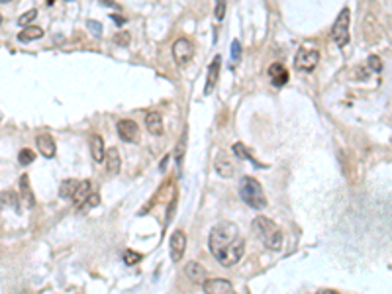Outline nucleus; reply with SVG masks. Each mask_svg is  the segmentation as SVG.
I'll return each mask as SVG.
<instances>
[{
  "mask_svg": "<svg viewBox=\"0 0 392 294\" xmlns=\"http://www.w3.org/2000/svg\"><path fill=\"white\" fill-rule=\"evenodd\" d=\"M0 200H2V204H4V206H12L14 210H20L18 194H16V192H12V190H6V192H2Z\"/></svg>",
  "mask_w": 392,
  "mask_h": 294,
  "instance_id": "nucleus-22",
  "label": "nucleus"
},
{
  "mask_svg": "<svg viewBox=\"0 0 392 294\" xmlns=\"http://www.w3.org/2000/svg\"><path fill=\"white\" fill-rule=\"evenodd\" d=\"M233 151H235V155H237L239 159H247L249 163H253L255 167H259V163H257V161L251 157L249 151H247V147L243 145V143H235V145H233Z\"/></svg>",
  "mask_w": 392,
  "mask_h": 294,
  "instance_id": "nucleus-23",
  "label": "nucleus"
},
{
  "mask_svg": "<svg viewBox=\"0 0 392 294\" xmlns=\"http://www.w3.org/2000/svg\"><path fill=\"white\" fill-rule=\"evenodd\" d=\"M202 286H204V292L206 294H237L235 288L232 286V282L226 280V278H210V280H204Z\"/></svg>",
  "mask_w": 392,
  "mask_h": 294,
  "instance_id": "nucleus-8",
  "label": "nucleus"
},
{
  "mask_svg": "<svg viewBox=\"0 0 392 294\" xmlns=\"http://www.w3.org/2000/svg\"><path fill=\"white\" fill-rule=\"evenodd\" d=\"M232 57H233V61H237V59L241 57V45H239L237 39H233L232 41Z\"/></svg>",
  "mask_w": 392,
  "mask_h": 294,
  "instance_id": "nucleus-32",
  "label": "nucleus"
},
{
  "mask_svg": "<svg viewBox=\"0 0 392 294\" xmlns=\"http://www.w3.org/2000/svg\"><path fill=\"white\" fill-rule=\"evenodd\" d=\"M89 143H90V155H92V159L96 161V163H102L104 161V139H102V135H98V133H90L89 135Z\"/></svg>",
  "mask_w": 392,
  "mask_h": 294,
  "instance_id": "nucleus-13",
  "label": "nucleus"
},
{
  "mask_svg": "<svg viewBox=\"0 0 392 294\" xmlns=\"http://www.w3.org/2000/svg\"><path fill=\"white\" fill-rule=\"evenodd\" d=\"M89 194H90V181H83V183H79L77 184V188H75V192H73V196H71V200L75 206H83V202L89 198Z\"/></svg>",
  "mask_w": 392,
  "mask_h": 294,
  "instance_id": "nucleus-19",
  "label": "nucleus"
},
{
  "mask_svg": "<svg viewBox=\"0 0 392 294\" xmlns=\"http://www.w3.org/2000/svg\"><path fill=\"white\" fill-rule=\"evenodd\" d=\"M145 126L149 129V133L161 135V133H163V118H161L159 112H149V114L145 116Z\"/></svg>",
  "mask_w": 392,
  "mask_h": 294,
  "instance_id": "nucleus-17",
  "label": "nucleus"
},
{
  "mask_svg": "<svg viewBox=\"0 0 392 294\" xmlns=\"http://www.w3.org/2000/svg\"><path fill=\"white\" fill-rule=\"evenodd\" d=\"M87 26H89V30H90V32H92V34H94L96 37L102 36V26H100L98 22H94V20H89V22H87Z\"/></svg>",
  "mask_w": 392,
  "mask_h": 294,
  "instance_id": "nucleus-30",
  "label": "nucleus"
},
{
  "mask_svg": "<svg viewBox=\"0 0 392 294\" xmlns=\"http://www.w3.org/2000/svg\"><path fill=\"white\" fill-rule=\"evenodd\" d=\"M129 37L132 36H129L127 32H120V34L114 36V41H116L118 45H127V43H129Z\"/></svg>",
  "mask_w": 392,
  "mask_h": 294,
  "instance_id": "nucleus-31",
  "label": "nucleus"
},
{
  "mask_svg": "<svg viewBox=\"0 0 392 294\" xmlns=\"http://www.w3.org/2000/svg\"><path fill=\"white\" fill-rule=\"evenodd\" d=\"M104 161H106V171L108 175H118L120 169H122V157L118 153L116 147H110L106 153H104Z\"/></svg>",
  "mask_w": 392,
  "mask_h": 294,
  "instance_id": "nucleus-14",
  "label": "nucleus"
},
{
  "mask_svg": "<svg viewBox=\"0 0 392 294\" xmlns=\"http://www.w3.org/2000/svg\"><path fill=\"white\" fill-rule=\"evenodd\" d=\"M214 14L216 20H224V16H226V0H216Z\"/></svg>",
  "mask_w": 392,
  "mask_h": 294,
  "instance_id": "nucleus-28",
  "label": "nucleus"
},
{
  "mask_svg": "<svg viewBox=\"0 0 392 294\" xmlns=\"http://www.w3.org/2000/svg\"><path fill=\"white\" fill-rule=\"evenodd\" d=\"M20 188H22V198H24V204H26L28 208H34V206H36V198H34V192H32L30 177H28V175H22V177H20Z\"/></svg>",
  "mask_w": 392,
  "mask_h": 294,
  "instance_id": "nucleus-18",
  "label": "nucleus"
},
{
  "mask_svg": "<svg viewBox=\"0 0 392 294\" xmlns=\"http://www.w3.org/2000/svg\"><path fill=\"white\" fill-rule=\"evenodd\" d=\"M184 249H186V234L182 230H175L173 236L169 239V251H171V259L178 263L180 257L184 255Z\"/></svg>",
  "mask_w": 392,
  "mask_h": 294,
  "instance_id": "nucleus-7",
  "label": "nucleus"
},
{
  "mask_svg": "<svg viewBox=\"0 0 392 294\" xmlns=\"http://www.w3.org/2000/svg\"><path fill=\"white\" fill-rule=\"evenodd\" d=\"M118 135L127 143H138L140 141V128L134 120H120L118 122Z\"/></svg>",
  "mask_w": 392,
  "mask_h": 294,
  "instance_id": "nucleus-9",
  "label": "nucleus"
},
{
  "mask_svg": "<svg viewBox=\"0 0 392 294\" xmlns=\"http://www.w3.org/2000/svg\"><path fill=\"white\" fill-rule=\"evenodd\" d=\"M34 159H36V153L32 149H22L18 153V161L22 165H30V163H34Z\"/></svg>",
  "mask_w": 392,
  "mask_h": 294,
  "instance_id": "nucleus-24",
  "label": "nucleus"
},
{
  "mask_svg": "<svg viewBox=\"0 0 392 294\" xmlns=\"http://www.w3.org/2000/svg\"><path fill=\"white\" fill-rule=\"evenodd\" d=\"M184 273H186V276H188L192 282H204V280H206V269H204L200 263H196V261H190V263L184 267Z\"/></svg>",
  "mask_w": 392,
  "mask_h": 294,
  "instance_id": "nucleus-16",
  "label": "nucleus"
},
{
  "mask_svg": "<svg viewBox=\"0 0 392 294\" xmlns=\"http://www.w3.org/2000/svg\"><path fill=\"white\" fill-rule=\"evenodd\" d=\"M220 67H222V57L216 55L214 61L208 67V79H206L204 94H212V91L216 89V83H218V77H220Z\"/></svg>",
  "mask_w": 392,
  "mask_h": 294,
  "instance_id": "nucleus-11",
  "label": "nucleus"
},
{
  "mask_svg": "<svg viewBox=\"0 0 392 294\" xmlns=\"http://www.w3.org/2000/svg\"><path fill=\"white\" fill-rule=\"evenodd\" d=\"M318 63H320V51H316V49H300L296 53V59H294V69L310 73V71L316 69Z\"/></svg>",
  "mask_w": 392,
  "mask_h": 294,
  "instance_id": "nucleus-6",
  "label": "nucleus"
},
{
  "mask_svg": "<svg viewBox=\"0 0 392 294\" xmlns=\"http://www.w3.org/2000/svg\"><path fill=\"white\" fill-rule=\"evenodd\" d=\"M194 57V45L192 41H188L186 37H178L173 43V59L178 67H184L190 59Z\"/></svg>",
  "mask_w": 392,
  "mask_h": 294,
  "instance_id": "nucleus-5",
  "label": "nucleus"
},
{
  "mask_svg": "<svg viewBox=\"0 0 392 294\" xmlns=\"http://www.w3.org/2000/svg\"><path fill=\"white\" fill-rule=\"evenodd\" d=\"M112 20L116 22V26H122V24H125V20L122 18V16H116V14H112Z\"/></svg>",
  "mask_w": 392,
  "mask_h": 294,
  "instance_id": "nucleus-33",
  "label": "nucleus"
},
{
  "mask_svg": "<svg viewBox=\"0 0 392 294\" xmlns=\"http://www.w3.org/2000/svg\"><path fill=\"white\" fill-rule=\"evenodd\" d=\"M214 167H216V173H218L220 177H224V179H230V177H233V173H235V167H233V163L230 161L228 153H224V151L218 153Z\"/></svg>",
  "mask_w": 392,
  "mask_h": 294,
  "instance_id": "nucleus-10",
  "label": "nucleus"
},
{
  "mask_svg": "<svg viewBox=\"0 0 392 294\" xmlns=\"http://www.w3.org/2000/svg\"><path fill=\"white\" fill-rule=\"evenodd\" d=\"M124 261H125V265H134V263H140V261H142V255H140V253H134V251H125Z\"/></svg>",
  "mask_w": 392,
  "mask_h": 294,
  "instance_id": "nucleus-29",
  "label": "nucleus"
},
{
  "mask_svg": "<svg viewBox=\"0 0 392 294\" xmlns=\"http://www.w3.org/2000/svg\"><path fill=\"white\" fill-rule=\"evenodd\" d=\"M0 2H8V0H0Z\"/></svg>",
  "mask_w": 392,
  "mask_h": 294,
  "instance_id": "nucleus-37",
  "label": "nucleus"
},
{
  "mask_svg": "<svg viewBox=\"0 0 392 294\" xmlns=\"http://www.w3.org/2000/svg\"><path fill=\"white\" fill-rule=\"evenodd\" d=\"M0 24H2V16H0Z\"/></svg>",
  "mask_w": 392,
  "mask_h": 294,
  "instance_id": "nucleus-38",
  "label": "nucleus"
},
{
  "mask_svg": "<svg viewBox=\"0 0 392 294\" xmlns=\"http://www.w3.org/2000/svg\"><path fill=\"white\" fill-rule=\"evenodd\" d=\"M318 294H339V292H336V290H320Z\"/></svg>",
  "mask_w": 392,
  "mask_h": 294,
  "instance_id": "nucleus-34",
  "label": "nucleus"
},
{
  "mask_svg": "<svg viewBox=\"0 0 392 294\" xmlns=\"http://www.w3.org/2000/svg\"><path fill=\"white\" fill-rule=\"evenodd\" d=\"M269 77H271L275 89H281L283 85H286V81H288V73H286V69L281 63H273L269 67Z\"/></svg>",
  "mask_w": 392,
  "mask_h": 294,
  "instance_id": "nucleus-15",
  "label": "nucleus"
},
{
  "mask_svg": "<svg viewBox=\"0 0 392 294\" xmlns=\"http://www.w3.org/2000/svg\"><path fill=\"white\" fill-rule=\"evenodd\" d=\"M39 37H43V30H41L39 26H26V28L18 34V41H22V43H30V41H36Z\"/></svg>",
  "mask_w": 392,
  "mask_h": 294,
  "instance_id": "nucleus-20",
  "label": "nucleus"
},
{
  "mask_svg": "<svg viewBox=\"0 0 392 294\" xmlns=\"http://www.w3.org/2000/svg\"><path fill=\"white\" fill-rule=\"evenodd\" d=\"M77 181L75 179H67V181H63L61 186H59V196L61 198H65V200H69L73 196V192H75V188H77Z\"/></svg>",
  "mask_w": 392,
  "mask_h": 294,
  "instance_id": "nucleus-21",
  "label": "nucleus"
},
{
  "mask_svg": "<svg viewBox=\"0 0 392 294\" xmlns=\"http://www.w3.org/2000/svg\"><path fill=\"white\" fill-rule=\"evenodd\" d=\"M36 145H37L39 153H41L43 157H47V159L55 157V151H57V147H55V139L51 137V135H49V133H41V135H37Z\"/></svg>",
  "mask_w": 392,
  "mask_h": 294,
  "instance_id": "nucleus-12",
  "label": "nucleus"
},
{
  "mask_svg": "<svg viewBox=\"0 0 392 294\" xmlns=\"http://www.w3.org/2000/svg\"><path fill=\"white\" fill-rule=\"evenodd\" d=\"M208 245L216 261L224 267H233L235 263H239L245 251V241L233 222H220L214 226L208 238Z\"/></svg>",
  "mask_w": 392,
  "mask_h": 294,
  "instance_id": "nucleus-1",
  "label": "nucleus"
},
{
  "mask_svg": "<svg viewBox=\"0 0 392 294\" xmlns=\"http://www.w3.org/2000/svg\"><path fill=\"white\" fill-rule=\"evenodd\" d=\"M253 228L257 232V236L261 238L263 245L271 249V251H279L283 247V232L275 222L267 218V216H257L253 220Z\"/></svg>",
  "mask_w": 392,
  "mask_h": 294,
  "instance_id": "nucleus-2",
  "label": "nucleus"
},
{
  "mask_svg": "<svg viewBox=\"0 0 392 294\" xmlns=\"http://www.w3.org/2000/svg\"><path fill=\"white\" fill-rule=\"evenodd\" d=\"M367 67H369L373 73H380V71H382V61H380V57L371 55L367 59Z\"/></svg>",
  "mask_w": 392,
  "mask_h": 294,
  "instance_id": "nucleus-25",
  "label": "nucleus"
},
{
  "mask_svg": "<svg viewBox=\"0 0 392 294\" xmlns=\"http://www.w3.org/2000/svg\"><path fill=\"white\" fill-rule=\"evenodd\" d=\"M239 196H241V200L247 206L255 208V210H263L267 206L263 186H261L259 181H255L253 177H243L239 181Z\"/></svg>",
  "mask_w": 392,
  "mask_h": 294,
  "instance_id": "nucleus-3",
  "label": "nucleus"
},
{
  "mask_svg": "<svg viewBox=\"0 0 392 294\" xmlns=\"http://www.w3.org/2000/svg\"><path fill=\"white\" fill-rule=\"evenodd\" d=\"M53 2H55V0H47V4H49V6H51V4H53Z\"/></svg>",
  "mask_w": 392,
  "mask_h": 294,
  "instance_id": "nucleus-36",
  "label": "nucleus"
},
{
  "mask_svg": "<svg viewBox=\"0 0 392 294\" xmlns=\"http://www.w3.org/2000/svg\"><path fill=\"white\" fill-rule=\"evenodd\" d=\"M36 16H37V10L36 8H32V10H28L26 14H22V16H20L18 24L26 28V26H30V22H34V20H36Z\"/></svg>",
  "mask_w": 392,
  "mask_h": 294,
  "instance_id": "nucleus-26",
  "label": "nucleus"
},
{
  "mask_svg": "<svg viewBox=\"0 0 392 294\" xmlns=\"http://www.w3.org/2000/svg\"><path fill=\"white\" fill-rule=\"evenodd\" d=\"M102 2H104V4H108V6H116V4L112 2V0H102Z\"/></svg>",
  "mask_w": 392,
  "mask_h": 294,
  "instance_id": "nucleus-35",
  "label": "nucleus"
},
{
  "mask_svg": "<svg viewBox=\"0 0 392 294\" xmlns=\"http://www.w3.org/2000/svg\"><path fill=\"white\" fill-rule=\"evenodd\" d=\"M349 24H351V10L345 6L341 12H339L338 20L334 22V28H332V39L338 43V47H345L349 43Z\"/></svg>",
  "mask_w": 392,
  "mask_h": 294,
  "instance_id": "nucleus-4",
  "label": "nucleus"
},
{
  "mask_svg": "<svg viewBox=\"0 0 392 294\" xmlns=\"http://www.w3.org/2000/svg\"><path fill=\"white\" fill-rule=\"evenodd\" d=\"M98 202H100V196H98L96 192H92V194H89V198L83 202L81 210H83V212H89L92 206H98Z\"/></svg>",
  "mask_w": 392,
  "mask_h": 294,
  "instance_id": "nucleus-27",
  "label": "nucleus"
}]
</instances>
